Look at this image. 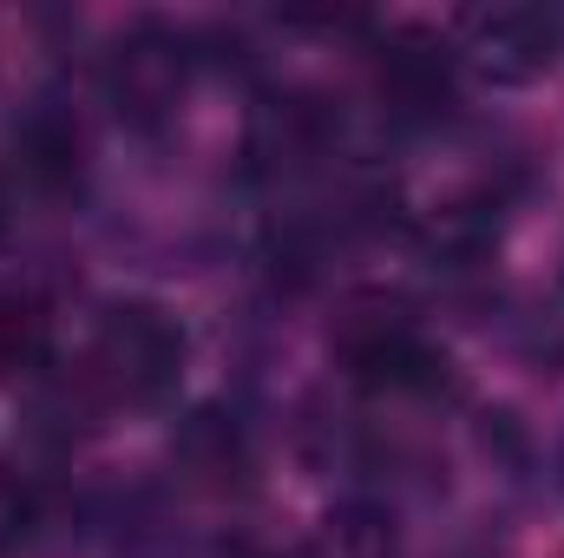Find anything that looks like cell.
<instances>
[{
    "label": "cell",
    "instance_id": "obj_1",
    "mask_svg": "<svg viewBox=\"0 0 564 558\" xmlns=\"http://www.w3.org/2000/svg\"><path fill=\"white\" fill-rule=\"evenodd\" d=\"M184 375V329L158 302H112L86 342L79 395L93 408H158Z\"/></svg>",
    "mask_w": 564,
    "mask_h": 558
},
{
    "label": "cell",
    "instance_id": "obj_2",
    "mask_svg": "<svg viewBox=\"0 0 564 558\" xmlns=\"http://www.w3.org/2000/svg\"><path fill=\"white\" fill-rule=\"evenodd\" d=\"M328 348L355 382L381 395H426L440 388V368H446V355H433L426 342L414 302L394 289H355L328 322Z\"/></svg>",
    "mask_w": 564,
    "mask_h": 558
},
{
    "label": "cell",
    "instance_id": "obj_3",
    "mask_svg": "<svg viewBox=\"0 0 564 558\" xmlns=\"http://www.w3.org/2000/svg\"><path fill=\"white\" fill-rule=\"evenodd\" d=\"M184 79H191V53H184V40L164 20H139L106 53V93H112V106L132 126L171 119L177 99H184Z\"/></svg>",
    "mask_w": 564,
    "mask_h": 558
},
{
    "label": "cell",
    "instance_id": "obj_4",
    "mask_svg": "<svg viewBox=\"0 0 564 558\" xmlns=\"http://www.w3.org/2000/svg\"><path fill=\"white\" fill-rule=\"evenodd\" d=\"M453 40H459V60L519 86V79H539L558 60V13H545V7H479V13L453 20Z\"/></svg>",
    "mask_w": 564,
    "mask_h": 558
},
{
    "label": "cell",
    "instance_id": "obj_5",
    "mask_svg": "<svg viewBox=\"0 0 564 558\" xmlns=\"http://www.w3.org/2000/svg\"><path fill=\"white\" fill-rule=\"evenodd\" d=\"M453 46L426 26H394L375 53V93L394 119L408 126H426L453 106Z\"/></svg>",
    "mask_w": 564,
    "mask_h": 558
},
{
    "label": "cell",
    "instance_id": "obj_6",
    "mask_svg": "<svg viewBox=\"0 0 564 558\" xmlns=\"http://www.w3.org/2000/svg\"><path fill=\"white\" fill-rule=\"evenodd\" d=\"M171 460H177V473H184L191 486H204V493H237V486L250 480V440H243L237 420L217 415V408H204V415H191L177 427Z\"/></svg>",
    "mask_w": 564,
    "mask_h": 558
},
{
    "label": "cell",
    "instance_id": "obj_7",
    "mask_svg": "<svg viewBox=\"0 0 564 558\" xmlns=\"http://www.w3.org/2000/svg\"><path fill=\"white\" fill-rule=\"evenodd\" d=\"M328 144H335V119L322 99H276L257 119L250 158H263V171H302V164L328 158Z\"/></svg>",
    "mask_w": 564,
    "mask_h": 558
},
{
    "label": "cell",
    "instance_id": "obj_8",
    "mask_svg": "<svg viewBox=\"0 0 564 558\" xmlns=\"http://www.w3.org/2000/svg\"><path fill=\"white\" fill-rule=\"evenodd\" d=\"M46 362V309L26 289H0V382L33 375Z\"/></svg>",
    "mask_w": 564,
    "mask_h": 558
},
{
    "label": "cell",
    "instance_id": "obj_9",
    "mask_svg": "<svg viewBox=\"0 0 564 558\" xmlns=\"http://www.w3.org/2000/svg\"><path fill=\"white\" fill-rule=\"evenodd\" d=\"M302 558H401V552H394L388 513H375V506H341V513H328V526L315 533V546Z\"/></svg>",
    "mask_w": 564,
    "mask_h": 558
}]
</instances>
